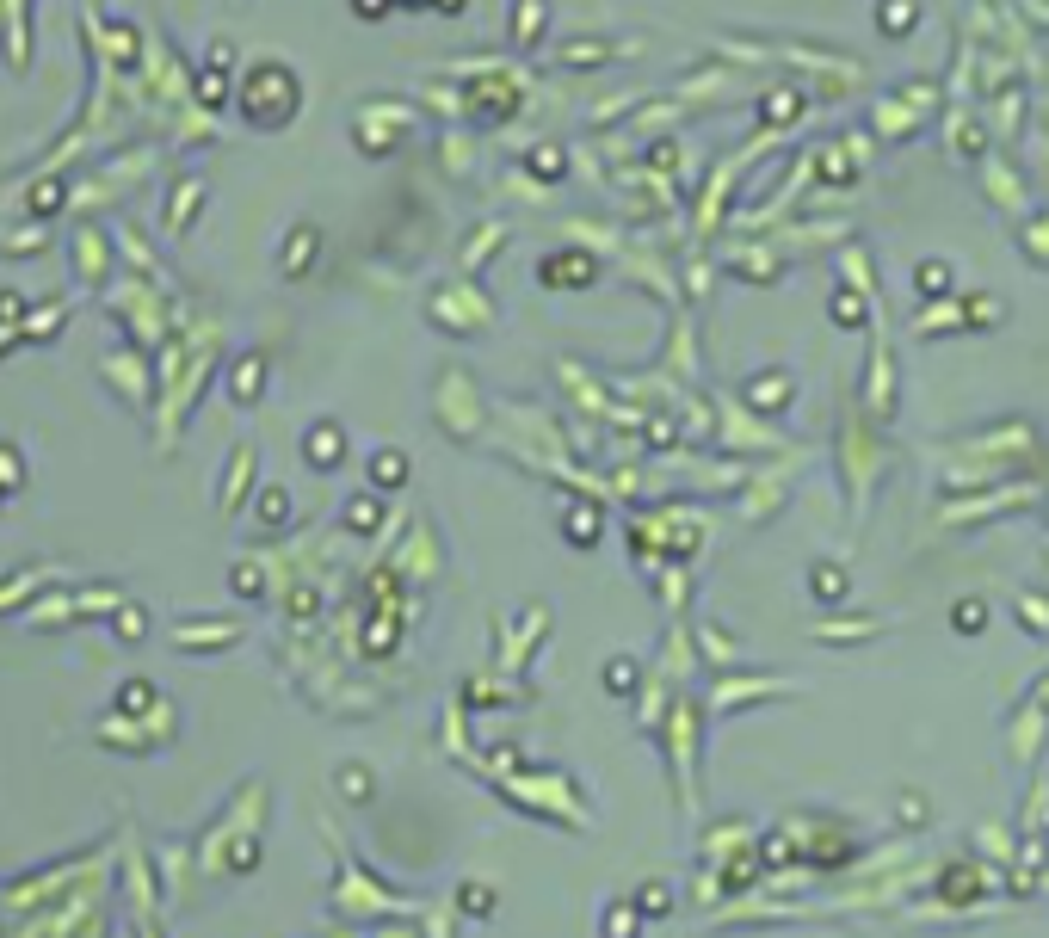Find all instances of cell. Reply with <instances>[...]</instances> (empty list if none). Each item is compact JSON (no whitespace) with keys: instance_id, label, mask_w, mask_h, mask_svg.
<instances>
[{"instance_id":"5b68a950","label":"cell","mask_w":1049,"mask_h":938,"mask_svg":"<svg viewBox=\"0 0 1049 938\" xmlns=\"http://www.w3.org/2000/svg\"><path fill=\"white\" fill-rule=\"evenodd\" d=\"M920 291H926V297H932V291H951V266H945V260H926V266H920Z\"/></svg>"},{"instance_id":"6da1fadb","label":"cell","mask_w":1049,"mask_h":938,"mask_svg":"<svg viewBox=\"0 0 1049 938\" xmlns=\"http://www.w3.org/2000/svg\"><path fill=\"white\" fill-rule=\"evenodd\" d=\"M297 105H303V81H297V68L291 62H253L247 75H241V118L253 130H284L297 118Z\"/></svg>"},{"instance_id":"ba28073f","label":"cell","mask_w":1049,"mask_h":938,"mask_svg":"<svg viewBox=\"0 0 1049 938\" xmlns=\"http://www.w3.org/2000/svg\"><path fill=\"white\" fill-rule=\"evenodd\" d=\"M389 7H395V0H352V13H358V19H371V25H377Z\"/></svg>"},{"instance_id":"8fae6325","label":"cell","mask_w":1049,"mask_h":938,"mask_svg":"<svg viewBox=\"0 0 1049 938\" xmlns=\"http://www.w3.org/2000/svg\"><path fill=\"white\" fill-rule=\"evenodd\" d=\"M13 482H19V457L0 451V488H13Z\"/></svg>"},{"instance_id":"7a4b0ae2","label":"cell","mask_w":1049,"mask_h":938,"mask_svg":"<svg viewBox=\"0 0 1049 938\" xmlns=\"http://www.w3.org/2000/svg\"><path fill=\"white\" fill-rule=\"evenodd\" d=\"M550 31V0H513V19H506V38L519 50H537Z\"/></svg>"},{"instance_id":"30bf717a","label":"cell","mask_w":1049,"mask_h":938,"mask_svg":"<svg viewBox=\"0 0 1049 938\" xmlns=\"http://www.w3.org/2000/svg\"><path fill=\"white\" fill-rule=\"evenodd\" d=\"M198 93H204L210 105H223V75H216V68H204V81H198Z\"/></svg>"},{"instance_id":"277c9868","label":"cell","mask_w":1049,"mask_h":938,"mask_svg":"<svg viewBox=\"0 0 1049 938\" xmlns=\"http://www.w3.org/2000/svg\"><path fill=\"white\" fill-rule=\"evenodd\" d=\"M531 167H537V179H562V167H568V155H562V149H556V142H550V149H531Z\"/></svg>"},{"instance_id":"8992f818","label":"cell","mask_w":1049,"mask_h":938,"mask_svg":"<svg viewBox=\"0 0 1049 938\" xmlns=\"http://www.w3.org/2000/svg\"><path fill=\"white\" fill-rule=\"evenodd\" d=\"M309 254H315V229H297V235H291V254H284V260H291V278H303L297 266H303Z\"/></svg>"},{"instance_id":"9c48e42d","label":"cell","mask_w":1049,"mask_h":938,"mask_svg":"<svg viewBox=\"0 0 1049 938\" xmlns=\"http://www.w3.org/2000/svg\"><path fill=\"white\" fill-rule=\"evenodd\" d=\"M210 68H216V75H223V68H235V44L216 38V44H210Z\"/></svg>"},{"instance_id":"3957f363","label":"cell","mask_w":1049,"mask_h":938,"mask_svg":"<svg viewBox=\"0 0 1049 938\" xmlns=\"http://www.w3.org/2000/svg\"><path fill=\"white\" fill-rule=\"evenodd\" d=\"M920 25V0H877V31L883 38H914Z\"/></svg>"},{"instance_id":"52a82bcc","label":"cell","mask_w":1049,"mask_h":938,"mask_svg":"<svg viewBox=\"0 0 1049 938\" xmlns=\"http://www.w3.org/2000/svg\"><path fill=\"white\" fill-rule=\"evenodd\" d=\"M334 451H340V432H334V426H321L315 439H309V457H334Z\"/></svg>"},{"instance_id":"4fadbf2b","label":"cell","mask_w":1049,"mask_h":938,"mask_svg":"<svg viewBox=\"0 0 1049 938\" xmlns=\"http://www.w3.org/2000/svg\"><path fill=\"white\" fill-rule=\"evenodd\" d=\"M402 7H432V0H402Z\"/></svg>"},{"instance_id":"7c38bea8","label":"cell","mask_w":1049,"mask_h":938,"mask_svg":"<svg viewBox=\"0 0 1049 938\" xmlns=\"http://www.w3.org/2000/svg\"><path fill=\"white\" fill-rule=\"evenodd\" d=\"M432 7H439V13H463V7H469V0H432Z\"/></svg>"}]
</instances>
